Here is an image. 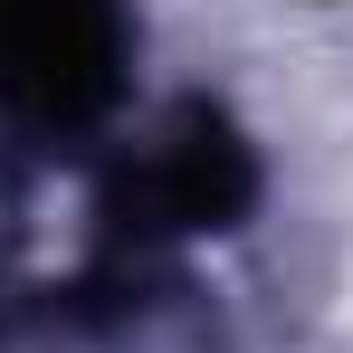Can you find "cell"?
Returning <instances> with one entry per match:
<instances>
[{
	"label": "cell",
	"instance_id": "obj_1",
	"mask_svg": "<svg viewBox=\"0 0 353 353\" xmlns=\"http://www.w3.org/2000/svg\"><path fill=\"white\" fill-rule=\"evenodd\" d=\"M124 86V0H0V105L77 134Z\"/></svg>",
	"mask_w": 353,
	"mask_h": 353
},
{
	"label": "cell",
	"instance_id": "obj_2",
	"mask_svg": "<svg viewBox=\"0 0 353 353\" xmlns=\"http://www.w3.org/2000/svg\"><path fill=\"white\" fill-rule=\"evenodd\" d=\"M258 201V153L239 143V124L220 105H172L143 134V153L115 172L105 220L134 239H191V230H230Z\"/></svg>",
	"mask_w": 353,
	"mask_h": 353
}]
</instances>
